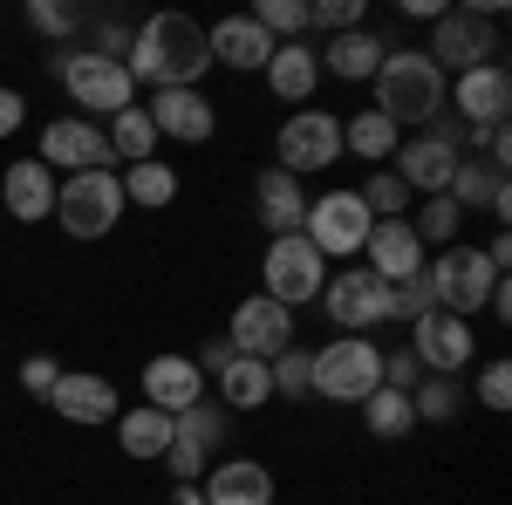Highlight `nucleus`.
Wrapping results in <instances>:
<instances>
[{"mask_svg": "<svg viewBox=\"0 0 512 505\" xmlns=\"http://www.w3.org/2000/svg\"><path fill=\"white\" fill-rule=\"evenodd\" d=\"M465 403H472V389L458 383V376H431V383L410 389L417 424H458V417H465Z\"/></svg>", "mask_w": 512, "mask_h": 505, "instance_id": "72a5a7b5", "label": "nucleus"}, {"mask_svg": "<svg viewBox=\"0 0 512 505\" xmlns=\"http://www.w3.org/2000/svg\"><path fill=\"white\" fill-rule=\"evenodd\" d=\"M444 110L458 123H472V137L478 130H492V123H506L512 110V69L506 62H485V69H472V76H451L444 82Z\"/></svg>", "mask_w": 512, "mask_h": 505, "instance_id": "2eb2a0df", "label": "nucleus"}, {"mask_svg": "<svg viewBox=\"0 0 512 505\" xmlns=\"http://www.w3.org/2000/svg\"><path fill=\"white\" fill-rule=\"evenodd\" d=\"M103 137H110V157L123 164H144V157H158V130H151V117H144V103L137 110H123V117L103 123Z\"/></svg>", "mask_w": 512, "mask_h": 505, "instance_id": "473e14b6", "label": "nucleus"}, {"mask_svg": "<svg viewBox=\"0 0 512 505\" xmlns=\"http://www.w3.org/2000/svg\"><path fill=\"white\" fill-rule=\"evenodd\" d=\"M253 21H260L274 41H301V35H308V0H260Z\"/></svg>", "mask_w": 512, "mask_h": 505, "instance_id": "ea45409f", "label": "nucleus"}, {"mask_svg": "<svg viewBox=\"0 0 512 505\" xmlns=\"http://www.w3.org/2000/svg\"><path fill=\"white\" fill-rule=\"evenodd\" d=\"M267 376H274L280 403H308V396H315V355L294 342V349H280L274 362H267Z\"/></svg>", "mask_w": 512, "mask_h": 505, "instance_id": "e433bc0d", "label": "nucleus"}, {"mask_svg": "<svg viewBox=\"0 0 512 505\" xmlns=\"http://www.w3.org/2000/svg\"><path fill=\"white\" fill-rule=\"evenodd\" d=\"M355 192H362V205H369V219H410V205H417V198L403 192L396 171H369Z\"/></svg>", "mask_w": 512, "mask_h": 505, "instance_id": "4c0bfd02", "label": "nucleus"}, {"mask_svg": "<svg viewBox=\"0 0 512 505\" xmlns=\"http://www.w3.org/2000/svg\"><path fill=\"white\" fill-rule=\"evenodd\" d=\"M478 164L506 178V164H512V130H506V123H492V130H478Z\"/></svg>", "mask_w": 512, "mask_h": 505, "instance_id": "c03bdc74", "label": "nucleus"}, {"mask_svg": "<svg viewBox=\"0 0 512 505\" xmlns=\"http://www.w3.org/2000/svg\"><path fill=\"white\" fill-rule=\"evenodd\" d=\"M198 485H205V505H274V471L253 465V458H226Z\"/></svg>", "mask_w": 512, "mask_h": 505, "instance_id": "bb28decb", "label": "nucleus"}, {"mask_svg": "<svg viewBox=\"0 0 512 505\" xmlns=\"http://www.w3.org/2000/svg\"><path fill=\"white\" fill-rule=\"evenodd\" d=\"M396 144H403V130H396L383 110H355V117L342 123V151H355L362 164H390Z\"/></svg>", "mask_w": 512, "mask_h": 505, "instance_id": "2f4dec72", "label": "nucleus"}, {"mask_svg": "<svg viewBox=\"0 0 512 505\" xmlns=\"http://www.w3.org/2000/svg\"><path fill=\"white\" fill-rule=\"evenodd\" d=\"M226 403L219 396H198L192 410H178L171 417V451H164V471H171V485H198L212 458H219V444H226Z\"/></svg>", "mask_w": 512, "mask_h": 505, "instance_id": "1a4fd4ad", "label": "nucleus"}, {"mask_svg": "<svg viewBox=\"0 0 512 505\" xmlns=\"http://www.w3.org/2000/svg\"><path fill=\"white\" fill-rule=\"evenodd\" d=\"M198 396H205V376H198L192 355H151V362H144V403H151V410L178 417V410H192Z\"/></svg>", "mask_w": 512, "mask_h": 505, "instance_id": "a878e982", "label": "nucleus"}, {"mask_svg": "<svg viewBox=\"0 0 512 505\" xmlns=\"http://www.w3.org/2000/svg\"><path fill=\"white\" fill-rule=\"evenodd\" d=\"M82 21H89V14H82L76 0H28V28L48 35V41H69Z\"/></svg>", "mask_w": 512, "mask_h": 505, "instance_id": "58836bf2", "label": "nucleus"}, {"mask_svg": "<svg viewBox=\"0 0 512 505\" xmlns=\"http://www.w3.org/2000/svg\"><path fill=\"white\" fill-rule=\"evenodd\" d=\"M117 451L123 458H144V465H164V451H171V417L151 410V403L123 410L117 417Z\"/></svg>", "mask_w": 512, "mask_h": 505, "instance_id": "c85d7f7f", "label": "nucleus"}, {"mask_svg": "<svg viewBox=\"0 0 512 505\" xmlns=\"http://www.w3.org/2000/svg\"><path fill=\"white\" fill-rule=\"evenodd\" d=\"M212 383H219V403H226V410H267V403H274V376H267V362H253V355H233Z\"/></svg>", "mask_w": 512, "mask_h": 505, "instance_id": "c756f323", "label": "nucleus"}, {"mask_svg": "<svg viewBox=\"0 0 512 505\" xmlns=\"http://www.w3.org/2000/svg\"><path fill=\"white\" fill-rule=\"evenodd\" d=\"M274 164L294 171V178H315V171H335L342 164V117L335 110H294L274 137Z\"/></svg>", "mask_w": 512, "mask_h": 505, "instance_id": "9b49d317", "label": "nucleus"}, {"mask_svg": "<svg viewBox=\"0 0 512 505\" xmlns=\"http://www.w3.org/2000/svg\"><path fill=\"white\" fill-rule=\"evenodd\" d=\"M253 219H260L274 239L301 233V219H308V185H301L294 171H280V164L253 171Z\"/></svg>", "mask_w": 512, "mask_h": 505, "instance_id": "4be33fe9", "label": "nucleus"}, {"mask_svg": "<svg viewBox=\"0 0 512 505\" xmlns=\"http://www.w3.org/2000/svg\"><path fill=\"white\" fill-rule=\"evenodd\" d=\"M55 76H62L69 103H76L89 123H96V117L110 123V117H123V110H137V82H130V69L110 62V55L69 48V55H55Z\"/></svg>", "mask_w": 512, "mask_h": 505, "instance_id": "20e7f679", "label": "nucleus"}, {"mask_svg": "<svg viewBox=\"0 0 512 505\" xmlns=\"http://www.w3.org/2000/svg\"><path fill=\"white\" fill-rule=\"evenodd\" d=\"M315 55H321V76H335V82H376L383 55H390V41L376 35V28H349V35H328Z\"/></svg>", "mask_w": 512, "mask_h": 505, "instance_id": "393cba45", "label": "nucleus"}, {"mask_svg": "<svg viewBox=\"0 0 512 505\" xmlns=\"http://www.w3.org/2000/svg\"><path fill=\"white\" fill-rule=\"evenodd\" d=\"M362 424H369V437L396 444V437H410V430H417V410H410V396H403V389H376V396H362Z\"/></svg>", "mask_w": 512, "mask_h": 505, "instance_id": "f704fd0d", "label": "nucleus"}, {"mask_svg": "<svg viewBox=\"0 0 512 505\" xmlns=\"http://www.w3.org/2000/svg\"><path fill=\"white\" fill-rule=\"evenodd\" d=\"M117 185H123V205H144V212H164V205H178V171H171L164 157L123 164Z\"/></svg>", "mask_w": 512, "mask_h": 505, "instance_id": "7c9ffc66", "label": "nucleus"}, {"mask_svg": "<svg viewBox=\"0 0 512 505\" xmlns=\"http://www.w3.org/2000/svg\"><path fill=\"white\" fill-rule=\"evenodd\" d=\"M417 376H424V362H417L410 349H390V355H383V389H403V396H410V389H417Z\"/></svg>", "mask_w": 512, "mask_h": 505, "instance_id": "a18cd8bd", "label": "nucleus"}, {"mask_svg": "<svg viewBox=\"0 0 512 505\" xmlns=\"http://www.w3.org/2000/svg\"><path fill=\"white\" fill-rule=\"evenodd\" d=\"M55 417H69V424H117L123 417V396L110 376H96V369H62V383H55Z\"/></svg>", "mask_w": 512, "mask_h": 505, "instance_id": "412c9836", "label": "nucleus"}, {"mask_svg": "<svg viewBox=\"0 0 512 505\" xmlns=\"http://www.w3.org/2000/svg\"><path fill=\"white\" fill-rule=\"evenodd\" d=\"M130 35H137V28L103 21V28H96V41H89V55H110V62H123V55H130Z\"/></svg>", "mask_w": 512, "mask_h": 505, "instance_id": "49530a36", "label": "nucleus"}, {"mask_svg": "<svg viewBox=\"0 0 512 505\" xmlns=\"http://www.w3.org/2000/svg\"><path fill=\"white\" fill-rule=\"evenodd\" d=\"M472 335H478L472 321L431 308V314L410 321V342H403V349L424 362V376H465V369H472Z\"/></svg>", "mask_w": 512, "mask_h": 505, "instance_id": "4468645a", "label": "nucleus"}, {"mask_svg": "<svg viewBox=\"0 0 512 505\" xmlns=\"http://www.w3.org/2000/svg\"><path fill=\"white\" fill-rule=\"evenodd\" d=\"M21 123H28V96H21L14 82H0V137H14Z\"/></svg>", "mask_w": 512, "mask_h": 505, "instance_id": "09e8293b", "label": "nucleus"}, {"mask_svg": "<svg viewBox=\"0 0 512 505\" xmlns=\"http://www.w3.org/2000/svg\"><path fill=\"white\" fill-rule=\"evenodd\" d=\"M144 117L158 130V144H205L212 130H219V110H212V96L205 89H151V103H144Z\"/></svg>", "mask_w": 512, "mask_h": 505, "instance_id": "6ab92c4d", "label": "nucleus"}, {"mask_svg": "<svg viewBox=\"0 0 512 505\" xmlns=\"http://www.w3.org/2000/svg\"><path fill=\"white\" fill-rule=\"evenodd\" d=\"M205 48H212V69H239V76H253V69H267L274 35H267L253 14H226V21L205 28Z\"/></svg>", "mask_w": 512, "mask_h": 505, "instance_id": "5701e85b", "label": "nucleus"}, {"mask_svg": "<svg viewBox=\"0 0 512 505\" xmlns=\"http://www.w3.org/2000/svg\"><path fill=\"white\" fill-rule=\"evenodd\" d=\"M55 171L41 164V157H14L7 171H0V205H7V219H21V226H41V219H55Z\"/></svg>", "mask_w": 512, "mask_h": 505, "instance_id": "aec40b11", "label": "nucleus"}, {"mask_svg": "<svg viewBox=\"0 0 512 505\" xmlns=\"http://www.w3.org/2000/svg\"><path fill=\"white\" fill-rule=\"evenodd\" d=\"M437 62V76H472V69H485V62H499L506 55V35H499V21H485V14H472V7H444L431 21V48H424Z\"/></svg>", "mask_w": 512, "mask_h": 505, "instance_id": "39448f33", "label": "nucleus"}, {"mask_svg": "<svg viewBox=\"0 0 512 505\" xmlns=\"http://www.w3.org/2000/svg\"><path fill=\"white\" fill-rule=\"evenodd\" d=\"M321 308H328V321H335L342 335H369V328H383V321H390V280H376L369 267L328 273Z\"/></svg>", "mask_w": 512, "mask_h": 505, "instance_id": "ddd939ff", "label": "nucleus"}, {"mask_svg": "<svg viewBox=\"0 0 512 505\" xmlns=\"http://www.w3.org/2000/svg\"><path fill=\"white\" fill-rule=\"evenodd\" d=\"M171 505H205V485H171Z\"/></svg>", "mask_w": 512, "mask_h": 505, "instance_id": "3c124183", "label": "nucleus"}, {"mask_svg": "<svg viewBox=\"0 0 512 505\" xmlns=\"http://www.w3.org/2000/svg\"><path fill=\"white\" fill-rule=\"evenodd\" d=\"M410 233L424 239V253H444V246H458V239H465V212H458V205H451V198H424V205H417V219H410Z\"/></svg>", "mask_w": 512, "mask_h": 505, "instance_id": "c9c22d12", "label": "nucleus"}, {"mask_svg": "<svg viewBox=\"0 0 512 505\" xmlns=\"http://www.w3.org/2000/svg\"><path fill=\"white\" fill-rule=\"evenodd\" d=\"M465 164V137H458V123H424L417 137H403L390 157V171L403 178V192L410 198H444V185H451V171Z\"/></svg>", "mask_w": 512, "mask_h": 505, "instance_id": "423d86ee", "label": "nucleus"}, {"mask_svg": "<svg viewBox=\"0 0 512 505\" xmlns=\"http://www.w3.org/2000/svg\"><path fill=\"white\" fill-rule=\"evenodd\" d=\"M41 164L48 171H117V157H110V137H103V123L89 117H55L41 130Z\"/></svg>", "mask_w": 512, "mask_h": 505, "instance_id": "dca6fc26", "label": "nucleus"}, {"mask_svg": "<svg viewBox=\"0 0 512 505\" xmlns=\"http://www.w3.org/2000/svg\"><path fill=\"white\" fill-rule=\"evenodd\" d=\"M478 403H485V410H506L512 403V362L506 355H492V362L478 369Z\"/></svg>", "mask_w": 512, "mask_h": 505, "instance_id": "79ce46f5", "label": "nucleus"}, {"mask_svg": "<svg viewBox=\"0 0 512 505\" xmlns=\"http://www.w3.org/2000/svg\"><path fill=\"white\" fill-rule=\"evenodd\" d=\"M362 260H369L376 280H390V287L424 280V267H431V253H424V239L410 233V219H376L369 239H362Z\"/></svg>", "mask_w": 512, "mask_h": 505, "instance_id": "a211bd4d", "label": "nucleus"}, {"mask_svg": "<svg viewBox=\"0 0 512 505\" xmlns=\"http://www.w3.org/2000/svg\"><path fill=\"white\" fill-rule=\"evenodd\" d=\"M485 260H492V267H499V273L512 267V239H506V226H499V233L485 239Z\"/></svg>", "mask_w": 512, "mask_h": 505, "instance_id": "8fccbe9b", "label": "nucleus"}, {"mask_svg": "<svg viewBox=\"0 0 512 505\" xmlns=\"http://www.w3.org/2000/svg\"><path fill=\"white\" fill-rule=\"evenodd\" d=\"M424 280H431V308L458 314V321H472V314H485V301L499 294V280L506 273L485 260V246H472V239H458V246H444V253H431V267H424Z\"/></svg>", "mask_w": 512, "mask_h": 505, "instance_id": "7ed1b4c3", "label": "nucleus"}, {"mask_svg": "<svg viewBox=\"0 0 512 505\" xmlns=\"http://www.w3.org/2000/svg\"><path fill=\"white\" fill-rule=\"evenodd\" d=\"M260 273H267V301H280V308H308V301H321V287H328V260H321L315 246L301 233L287 239H267V260H260Z\"/></svg>", "mask_w": 512, "mask_h": 505, "instance_id": "f8f14e48", "label": "nucleus"}, {"mask_svg": "<svg viewBox=\"0 0 512 505\" xmlns=\"http://www.w3.org/2000/svg\"><path fill=\"white\" fill-rule=\"evenodd\" d=\"M369 205H362V192L355 185H335V192L308 198V219H301V239L315 246L321 260L335 267V260H355L362 253V239H369Z\"/></svg>", "mask_w": 512, "mask_h": 505, "instance_id": "9d476101", "label": "nucleus"}, {"mask_svg": "<svg viewBox=\"0 0 512 505\" xmlns=\"http://www.w3.org/2000/svg\"><path fill=\"white\" fill-rule=\"evenodd\" d=\"M308 28L349 35V28H369V14H362V0H308Z\"/></svg>", "mask_w": 512, "mask_h": 505, "instance_id": "a19ab883", "label": "nucleus"}, {"mask_svg": "<svg viewBox=\"0 0 512 505\" xmlns=\"http://www.w3.org/2000/svg\"><path fill=\"white\" fill-rule=\"evenodd\" d=\"M308 355H315V396H328V403H362L383 389V349L369 335H335Z\"/></svg>", "mask_w": 512, "mask_h": 505, "instance_id": "0eeeda50", "label": "nucleus"}, {"mask_svg": "<svg viewBox=\"0 0 512 505\" xmlns=\"http://www.w3.org/2000/svg\"><path fill=\"white\" fill-rule=\"evenodd\" d=\"M267 89H274L280 103H294V110H308L315 103V89H321V55H315V41L301 35V41H274V55H267Z\"/></svg>", "mask_w": 512, "mask_h": 505, "instance_id": "b1692460", "label": "nucleus"}, {"mask_svg": "<svg viewBox=\"0 0 512 505\" xmlns=\"http://www.w3.org/2000/svg\"><path fill=\"white\" fill-rule=\"evenodd\" d=\"M444 198H451V205H458L465 219H472V212H492V219L506 226V212H512L506 178H499V171H485V164H478L472 151H465V164H458V171H451V185H444Z\"/></svg>", "mask_w": 512, "mask_h": 505, "instance_id": "cd10ccee", "label": "nucleus"}, {"mask_svg": "<svg viewBox=\"0 0 512 505\" xmlns=\"http://www.w3.org/2000/svg\"><path fill=\"white\" fill-rule=\"evenodd\" d=\"M226 342L239 355H253V362H274L280 349H294V314L280 301H267V294H246L233 308V321H226Z\"/></svg>", "mask_w": 512, "mask_h": 505, "instance_id": "f3484780", "label": "nucleus"}, {"mask_svg": "<svg viewBox=\"0 0 512 505\" xmlns=\"http://www.w3.org/2000/svg\"><path fill=\"white\" fill-rule=\"evenodd\" d=\"M233 342H226V335H212V342H198V355H192V362H198V376H205V383H212V376H219V369H226V362H233Z\"/></svg>", "mask_w": 512, "mask_h": 505, "instance_id": "de8ad7c7", "label": "nucleus"}, {"mask_svg": "<svg viewBox=\"0 0 512 505\" xmlns=\"http://www.w3.org/2000/svg\"><path fill=\"white\" fill-rule=\"evenodd\" d=\"M376 110L396 123V130H424V123L444 117V76L424 48H390L383 69H376Z\"/></svg>", "mask_w": 512, "mask_h": 505, "instance_id": "f03ea898", "label": "nucleus"}, {"mask_svg": "<svg viewBox=\"0 0 512 505\" xmlns=\"http://www.w3.org/2000/svg\"><path fill=\"white\" fill-rule=\"evenodd\" d=\"M123 219V185L117 171H76L55 185V226L69 239H110Z\"/></svg>", "mask_w": 512, "mask_h": 505, "instance_id": "6e6552de", "label": "nucleus"}, {"mask_svg": "<svg viewBox=\"0 0 512 505\" xmlns=\"http://www.w3.org/2000/svg\"><path fill=\"white\" fill-rule=\"evenodd\" d=\"M55 383H62V362H55V355H28V362H21V389H28V396H41V403H48V396H55Z\"/></svg>", "mask_w": 512, "mask_h": 505, "instance_id": "37998d69", "label": "nucleus"}, {"mask_svg": "<svg viewBox=\"0 0 512 505\" xmlns=\"http://www.w3.org/2000/svg\"><path fill=\"white\" fill-rule=\"evenodd\" d=\"M123 69L137 89H205V69H212V48H205V21L198 14H151L137 35H130V55Z\"/></svg>", "mask_w": 512, "mask_h": 505, "instance_id": "f257e3e1", "label": "nucleus"}]
</instances>
